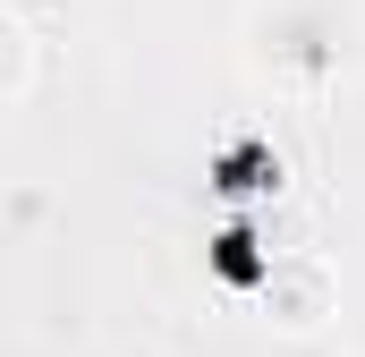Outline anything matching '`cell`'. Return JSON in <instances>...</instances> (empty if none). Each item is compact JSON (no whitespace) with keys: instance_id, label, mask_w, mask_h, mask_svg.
Here are the masks:
<instances>
[{"instance_id":"1","label":"cell","mask_w":365,"mask_h":357,"mask_svg":"<svg viewBox=\"0 0 365 357\" xmlns=\"http://www.w3.org/2000/svg\"><path fill=\"white\" fill-rule=\"evenodd\" d=\"M357 60H365L357 0H264L255 26H247V69L272 94L323 102L340 77H357Z\"/></svg>"},{"instance_id":"2","label":"cell","mask_w":365,"mask_h":357,"mask_svg":"<svg viewBox=\"0 0 365 357\" xmlns=\"http://www.w3.org/2000/svg\"><path fill=\"white\" fill-rule=\"evenodd\" d=\"M331 264L323 256H289V264H272V281H264V323H280V332H314L323 315H331Z\"/></svg>"},{"instance_id":"3","label":"cell","mask_w":365,"mask_h":357,"mask_svg":"<svg viewBox=\"0 0 365 357\" xmlns=\"http://www.w3.org/2000/svg\"><path fill=\"white\" fill-rule=\"evenodd\" d=\"M26 86H34V34L17 9H0V111H17Z\"/></svg>"}]
</instances>
